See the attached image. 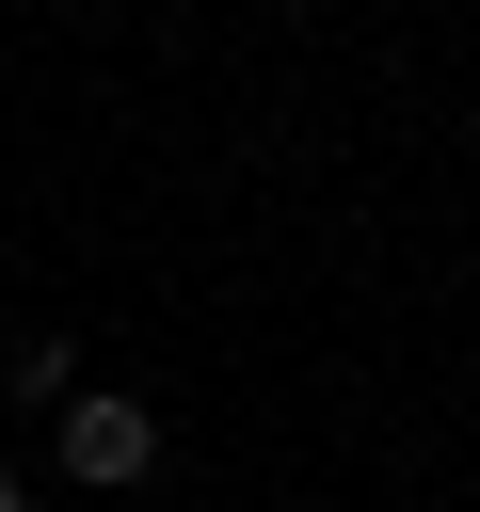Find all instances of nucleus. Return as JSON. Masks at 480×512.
<instances>
[{
	"label": "nucleus",
	"instance_id": "obj_1",
	"mask_svg": "<svg viewBox=\"0 0 480 512\" xmlns=\"http://www.w3.org/2000/svg\"><path fill=\"white\" fill-rule=\"evenodd\" d=\"M64 480H80V496H144V480H160V416H144L128 384H80V400H64Z\"/></svg>",
	"mask_w": 480,
	"mask_h": 512
},
{
	"label": "nucleus",
	"instance_id": "obj_2",
	"mask_svg": "<svg viewBox=\"0 0 480 512\" xmlns=\"http://www.w3.org/2000/svg\"><path fill=\"white\" fill-rule=\"evenodd\" d=\"M0 400H48V416H64V400H80V352H64V336H16V352H0Z\"/></svg>",
	"mask_w": 480,
	"mask_h": 512
},
{
	"label": "nucleus",
	"instance_id": "obj_3",
	"mask_svg": "<svg viewBox=\"0 0 480 512\" xmlns=\"http://www.w3.org/2000/svg\"><path fill=\"white\" fill-rule=\"evenodd\" d=\"M0 512H32V480H16V464H0Z\"/></svg>",
	"mask_w": 480,
	"mask_h": 512
}]
</instances>
